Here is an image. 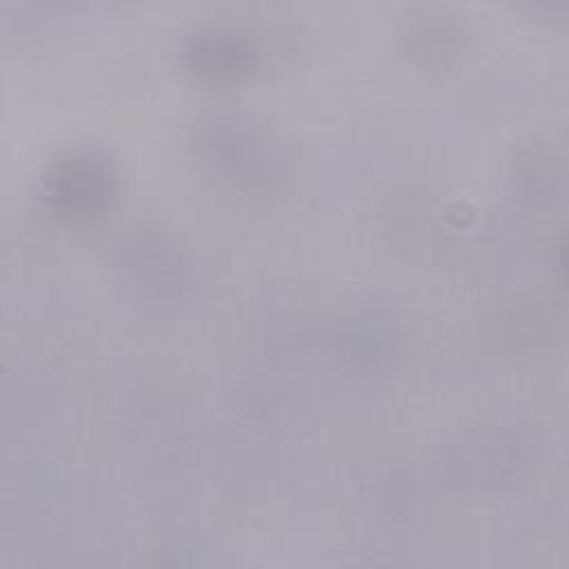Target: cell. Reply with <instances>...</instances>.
I'll list each match as a JSON object with an SVG mask.
<instances>
[{
	"mask_svg": "<svg viewBox=\"0 0 569 569\" xmlns=\"http://www.w3.org/2000/svg\"><path fill=\"white\" fill-rule=\"evenodd\" d=\"M198 156L222 178L247 187H271L282 176V158L267 133L238 113L204 116L193 131Z\"/></svg>",
	"mask_w": 569,
	"mask_h": 569,
	"instance_id": "1",
	"label": "cell"
},
{
	"mask_svg": "<svg viewBox=\"0 0 569 569\" xmlns=\"http://www.w3.org/2000/svg\"><path fill=\"white\" fill-rule=\"evenodd\" d=\"M116 196L111 162L89 149L53 160L40 178V198L49 211L67 220L100 216Z\"/></svg>",
	"mask_w": 569,
	"mask_h": 569,
	"instance_id": "2",
	"label": "cell"
},
{
	"mask_svg": "<svg viewBox=\"0 0 569 569\" xmlns=\"http://www.w3.org/2000/svg\"><path fill=\"white\" fill-rule=\"evenodd\" d=\"M187 67L209 80H236L258 67L256 40L229 24H207L191 31L182 44Z\"/></svg>",
	"mask_w": 569,
	"mask_h": 569,
	"instance_id": "3",
	"label": "cell"
}]
</instances>
